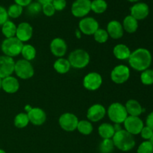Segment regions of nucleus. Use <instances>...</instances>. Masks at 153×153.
Wrapping results in <instances>:
<instances>
[{
	"instance_id": "obj_21",
	"label": "nucleus",
	"mask_w": 153,
	"mask_h": 153,
	"mask_svg": "<svg viewBox=\"0 0 153 153\" xmlns=\"http://www.w3.org/2000/svg\"><path fill=\"white\" fill-rule=\"evenodd\" d=\"M125 108L128 116L139 117L143 111V107L136 100H128L126 103Z\"/></svg>"
},
{
	"instance_id": "obj_44",
	"label": "nucleus",
	"mask_w": 153,
	"mask_h": 153,
	"mask_svg": "<svg viewBox=\"0 0 153 153\" xmlns=\"http://www.w3.org/2000/svg\"><path fill=\"white\" fill-rule=\"evenodd\" d=\"M114 128L115 132L122 129V128H121V126H120V124H114Z\"/></svg>"
},
{
	"instance_id": "obj_47",
	"label": "nucleus",
	"mask_w": 153,
	"mask_h": 153,
	"mask_svg": "<svg viewBox=\"0 0 153 153\" xmlns=\"http://www.w3.org/2000/svg\"><path fill=\"white\" fill-rule=\"evenodd\" d=\"M127 1H130V2H137V1H139L140 0H127Z\"/></svg>"
},
{
	"instance_id": "obj_27",
	"label": "nucleus",
	"mask_w": 153,
	"mask_h": 153,
	"mask_svg": "<svg viewBox=\"0 0 153 153\" xmlns=\"http://www.w3.org/2000/svg\"><path fill=\"white\" fill-rule=\"evenodd\" d=\"M36 54H37V52L34 46L31 44H23L22 51H21V55L23 59L28 61H32L35 58Z\"/></svg>"
},
{
	"instance_id": "obj_33",
	"label": "nucleus",
	"mask_w": 153,
	"mask_h": 153,
	"mask_svg": "<svg viewBox=\"0 0 153 153\" xmlns=\"http://www.w3.org/2000/svg\"><path fill=\"white\" fill-rule=\"evenodd\" d=\"M140 82L144 85H153V70L147 69L141 72L140 74Z\"/></svg>"
},
{
	"instance_id": "obj_38",
	"label": "nucleus",
	"mask_w": 153,
	"mask_h": 153,
	"mask_svg": "<svg viewBox=\"0 0 153 153\" xmlns=\"http://www.w3.org/2000/svg\"><path fill=\"white\" fill-rule=\"evenodd\" d=\"M140 134L142 138L144 139L145 140H149L153 134V130L146 126H143V128H142Z\"/></svg>"
},
{
	"instance_id": "obj_26",
	"label": "nucleus",
	"mask_w": 153,
	"mask_h": 153,
	"mask_svg": "<svg viewBox=\"0 0 153 153\" xmlns=\"http://www.w3.org/2000/svg\"><path fill=\"white\" fill-rule=\"evenodd\" d=\"M16 25L13 22L7 20L1 25V33L5 38H10L16 36Z\"/></svg>"
},
{
	"instance_id": "obj_18",
	"label": "nucleus",
	"mask_w": 153,
	"mask_h": 153,
	"mask_svg": "<svg viewBox=\"0 0 153 153\" xmlns=\"http://www.w3.org/2000/svg\"><path fill=\"white\" fill-rule=\"evenodd\" d=\"M28 114L29 122L34 126H41L46 122V114L43 109L40 108H32Z\"/></svg>"
},
{
	"instance_id": "obj_4",
	"label": "nucleus",
	"mask_w": 153,
	"mask_h": 153,
	"mask_svg": "<svg viewBox=\"0 0 153 153\" xmlns=\"http://www.w3.org/2000/svg\"><path fill=\"white\" fill-rule=\"evenodd\" d=\"M90 55L87 51L82 49H77L70 52L68 61L70 66L76 69H83L89 64Z\"/></svg>"
},
{
	"instance_id": "obj_13",
	"label": "nucleus",
	"mask_w": 153,
	"mask_h": 153,
	"mask_svg": "<svg viewBox=\"0 0 153 153\" xmlns=\"http://www.w3.org/2000/svg\"><path fill=\"white\" fill-rule=\"evenodd\" d=\"M15 61L13 58L1 55L0 56V78L4 79L14 73Z\"/></svg>"
},
{
	"instance_id": "obj_28",
	"label": "nucleus",
	"mask_w": 153,
	"mask_h": 153,
	"mask_svg": "<svg viewBox=\"0 0 153 153\" xmlns=\"http://www.w3.org/2000/svg\"><path fill=\"white\" fill-rule=\"evenodd\" d=\"M76 129L82 134L89 135V134L92 133L93 130H94V127H93V125L91 123V121L83 120L79 121Z\"/></svg>"
},
{
	"instance_id": "obj_15",
	"label": "nucleus",
	"mask_w": 153,
	"mask_h": 153,
	"mask_svg": "<svg viewBox=\"0 0 153 153\" xmlns=\"http://www.w3.org/2000/svg\"><path fill=\"white\" fill-rule=\"evenodd\" d=\"M50 51L55 57L63 58L67 52V45L65 40L60 37L54 38L49 45Z\"/></svg>"
},
{
	"instance_id": "obj_32",
	"label": "nucleus",
	"mask_w": 153,
	"mask_h": 153,
	"mask_svg": "<svg viewBox=\"0 0 153 153\" xmlns=\"http://www.w3.org/2000/svg\"><path fill=\"white\" fill-rule=\"evenodd\" d=\"M7 11L8 17L12 18V19H16L22 15V11H23V7L14 3V4L9 6Z\"/></svg>"
},
{
	"instance_id": "obj_45",
	"label": "nucleus",
	"mask_w": 153,
	"mask_h": 153,
	"mask_svg": "<svg viewBox=\"0 0 153 153\" xmlns=\"http://www.w3.org/2000/svg\"><path fill=\"white\" fill-rule=\"evenodd\" d=\"M81 34H82V32H81L79 30H76V37H77V38H79V39L81 38V37H82V36H81Z\"/></svg>"
},
{
	"instance_id": "obj_42",
	"label": "nucleus",
	"mask_w": 153,
	"mask_h": 153,
	"mask_svg": "<svg viewBox=\"0 0 153 153\" xmlns=\"http://www.w3.org/2000/svg\"><path fill=\"white\" fill-rule=\"evenodd\" d=\"M15 4L20 5L21 7H27L29 4L32 2V0H14Z\"/></svg>"
},
{
	"instance_id": "obj_3",
	"label": "nucleus",
	"mask_w": 153,
	"mask_h": 153,
	"mask_svg": "<svg viewBox=\"0 0 153 153\" xmlns=\"http://www.w3.org/2000/svg\"><path fill=\"white\" fill-rule=\"evenodd\" d=\"M22 46L23 43L16 37H13L4 39L1 44V49L4 55L13 58L21 54Z\"/></svg>"
},
{
	"instance_id": "obj_36",
	"label": "nucleus",
	"mask_w": 153,
	"mask_h": 153,
	"mask_svg": "<svg viewBox=\"0 0 153 153\" xmlns=\"http://www.w3.org/2000/svg\"><path fill=\"white\" fill-rule=\"evenodd\" d=\"M137 153H153V145L149 140L142 142L137 147Z\"/></svg>"
},
{
	"instance_id": "obj_31",
	"label": "nucleus",
	"mask_w": 153,
	"mask_h": 153,
	"mask_svg": "<svg viewBox=\"0 0 153 153\" xmlns=\"http://www.w3.org/2000/svg\"><path fill=\"white\" fill-rule=\"evenodd\" d=\"M114 148L112 139H103L100 144V152L101 153H111Z\"/></svg>"
},
{
	"instance_id": "obj_46",
	"label": "nucleus",
	"mask_w": 153,
	"mask_h": 153,
	"mask_svg": "<svg viewBox=\"0 0 153 153\" xmlns=\"http://www.w3.org/2000/svg\"><path fill=\"white\" fill-rule=\"evenodd\" d=\"M31 108H32V107H31V105H27L25 107V111H26V113L29 112L31 110Z\"/></svg>"
},
{
	"instance_id": "obj_14",
	"label": "nucleus",
	"mask_w": 153,
	"mask_h": 153,
	"mask_svg": "<svg viewBox=\"0 0 153 153\" xmlns=\"http://www.w3.org/2000/svg\"><path fill=\"white\" fill-rule=\"evenodd\" d=\"M106 109L102 105L94 104L88 108L87 118L91 122L97 123L102 120L106 114Z\"/></svg>"
},
{
	"instance_id": "obj_40",
	"label": "nucleus",
	"mask_w": 153,
	"mask_h": 153,
	"mask_svg": "<svg viewBox=\"0 0 153 153\" xmlns=\"http://www.w3.org/2000/svg\"><path fill=\"white\" fill-rule=\"evenodd\" d=\"M8 20V14L5 7L0 5V26Z\"/></svg>"
},
{
	"instance_id": "obj_17",
	"label": "nucleus",
	"mask_w": 153,
	"mask_h": 153,
	"mask_svg": "<svg viewBox=\"0 0 153 153\" xmlns=\"http://www.w3.org/2000/svg\"><path fill=\"white\" fill-rule=\"evenodd\" d=\"M33 35V28L28 22H22L16 26V32L15 37L21 42H27Z\"/></svg>"
},
{
	"instance_id": "obj_7",
	"label": "nucleus",
	"mask_w": 153,
	"mask_h": 153,
	"mask_svg": "<svg viewBox=\"0 0 153 153\" xmlns=\"http://www.w3.org/2000/svg\"><path fill=\"white\" fill-rule=\"evenodd\" d=\"M79 119L74 114L67 112L60 116L58 123L63 130L68 132L74 131L77 128Z\"/></svg>"
},
{
	"instance_id": "obj_10",
	"label": "nucleus",
	"mask_w": 153,
	"mask_h": 153,
	"mask_svg": "<svg viewBox=\"0 0 153 153\" xmlns=\"http://www.w3.org/2000/svg\"><path fill=\"white\" fill-rule=\"evenodd\" d=\"M99 28V22L94 17L85 16L79 21V30L85 35H94Z\"/></svg>"
},
{
	"instance_id": "obj_49",
	"label": "nucleus",
	"mask_w": 153,
	"mask_h": 153,
	"mask_svg": "<svg viewBox=\"0 0 153 153\" xmlns=\"http://www.w3.org/2000/svg\"><path fill=\"white\" fill-rule=\"evenodd\" d=\"M149 141H150L151 143H152V144L153 145V134H152V137H151V139H150V140H149Z\"/></svg>"
},
{
	"instance_id": "obj_41",
	"label": "nucleus",
	"mask_w": 153,
	"mask_h": 153,
	"mask_svg": "<svg viewBox=\"0 0 153 153\" xmlns=\"http://www.w3.org/2000/svg\"><path fill=\"white\" fill-rule=\"evenodd\" d=\"M146 126L153 130V111L149 113L146 117Z\"/></svg>"
},
{
	"instance_id": "obj_39",
	"label": "nucleus",
	"mask_w": 153,
	"mask_h": 153,
	"mask_svg": "<svg viewBox=\"0 0 153 153\" xmlns=\"http://www.w3.org/2000/svg\"><path fill=\"white\" fill-rule=\"evenodd\" d=\"M52 3L55 7V10H57V11H61L67 6V1L66 0H53Z\"/></svg>"
},
{
	"instance_id": "obj_35",
	"label": "nucleus",
	"mask_w": 153,
	"mask_h": 153,
	"mask_svg": "<svg viewBox=\"0 0 153 153\" xmlns=\"http://www.w3.org/2000/svg\"><path fill=\"white\" fill-rule=\"evenodd\" d=\"M42 11V4L37 1L31 2L27 6V13L31 16H35Z\"/></svg>"
},
{
	"instance_id": "obj_24",
	"label": "nucleus",
	"mask_w": 153,
	"mask_h": 153,
	"mask_svg": "<svg viewBox=\"0 0 153 153\" xmlns=\"http://www.w3.org/2000/svg\"><path fill=\"white\" fill-rule=\"evenodd\" d=\"M98 133L102 139H112L115 134L114 125L108 123H102L98 128Z\"/></svg>"
},
{
	"instance_id": "obj_8",
	"label": "nucleus",
	"mask_w": 153,
	"mask_h": 153,
	"mask_svg": "<svg viewBox=\"0 0 153 153\" xmlns=\"http://www.w3.org/2000/svg\"><path fill=\"white\" fill-rule=\"evenodd\" d=\"M129 77L130 69L123 64L116 66L111 73V79L112 82L117 85L124 84L128 80Z\"/></svg>"
},
{
	"instance_id": "obj_5",
	"label": "nucleus",
	"mask_w": 153,
	"mask_h": 153,
	"mask_svg": "<svg viewBox=\"0 0 153 153\" xmlns=\"http://www.w3.org/2000/svg\"><path fill=\"white\" fill-rule=\"evenodd\" d=\"M107 114L110 120L114 124L123 123L128 116L125 105L120 102H114L110 105Z\"/></svg>"
},
{
	"instance_id": "obj_48",
	"label": "nucleus",
	"mask_w": 153,
	"mask_h": 153,
	"mask_svg": "<svg viewBox=\"0 0 153 153\" xmlns=\"http://www.w3.org/2000/svg\"><path fill=\"white\" fill-rule=\"evenodd\" d=\"M1 83H2V79L0 78V90L1 89Z\"/></svg>"
},
{
	"instance_id": "obj_37",
	"label": "nucleus",
	"mask_w": 153,
	"mask_h": 153,
	"mask_svg": "<svg viewBox=\"0 0 153 153\" xmlns=\"http://www.w3.org/2000/svg\"><path fill=\"white\" fill-rule=\"evenodd\" d=\"M55 9L52 2L42 4V12L46 16H52L55 13Z\"/></svg>"
},
{
	"instance_id": "obj_43",
	"label": "nucleus",
	"mask_w": 153,
	"mask_h": 153,
	"mask_svg": "<svg viewBox=\"0 0 153 153\" xmlns=\"http://www.w3.org/2000/svg\"><path fill=\"white\" fill-rule=\"evenodd\" d=\"M52 1H53V0H37V2H39L40 4H46V3H50V2H52Z\"/></svg>"
},
{
	"instance_id": "obj_50",
	"label": "nucleus",
	"mask_w": 153,
	"mask_h": 153,
	"mask_svg": "<svg viewBox=\"0 0 153 153\" xmlns=\"http://www.w3.org/2000/svg\"><path fill=\"white\" fill-rule=\"evenodd\" d=\"M0 153H6V152L4 150H3L2 149H0Z\"/></svg>"
},
{
	"instance_id": "obj_23",
	"label": "nucleus",
	"mask_w": 153,
	"mask_h": 153,
	"mask_svg": "<svg viewBox=\"0 0 153 153\" xmlns=\"http://www.w3.org/2000/svg\"><path fill=\"white\" fill-rule=\"evenodd\" d=\"M122 25L124 31L129 34H132L138 28V21L131 15H128L124 18Z\"/></svg>"
},
{
	"instance_id": "obj_29",
	"label": "nucleus",
	"mask_w": 153,
	"mask_h": 153,
	"mask_svg": "<svg viewBox=\"0 0 153 153\" xmlns=\"http://www.w3.org/2000/svg\"><path fill=\"white\" fill-rule=\"evenodd\" d=\"M108 8V3L105 0H94L91 1V10L94 13H103Z\"/></svg>"
},
{
	"instance_id": "obj_16",
	"label": "nucleus",
	"mask_w": 153,
	"mask_h": 153,
	"mask_svg": "<svg viewBox=\"0 0 153 153\" xmlns=\"http://www.w3.org/2000/svg\"><path fill=\"white\" fill-rule=\"evenodd\" d=\"M149 13V7L146 3L137 2L133 4L130 8V15L134 19L138 20H143L146 19Z\"/></svg>"
},
{
	"instance_id": "obj_11",
	"label": "nucleus",
	"mask_w": 153,
	"mask_h": 153,
	"mask_svg": "<svg viewBox=\"0 0 153 153\" xmlns=\"http://www.w3.org/2000/svg\"><path fill=\"white\" fill-rule=\"evenodd\" d=\"M124 128L126 131L132 135L139 134L144 126L143 120L139 117L128 116L124 121Z\"/></svg>"
},
{
	"instance_id": "obj_1",
	"label": "nucleus",
	"mask_w": 153,
	"mask_h": 153,
	"mask_svg": "<svg viewBox=\"0 0 153 153\" xmlns=\"http://www.w3.org/2000/svg\"><path fill=\"white\" fill-rule=\"evenodd\" d=\"M128 64L134 70L143 72L149 69L152 61V54L145 48H138L131 52L128 58Z\"/></svg>"
},
{
	"instance_id": "obj_19",
	"label": "nucleus",
	"mask_w": 153,
	"mask_h": 153,
	"mask_svg": "<svg viewBox=\"0 0 153 153\" xmlns=\"http://www.w3.org/2000/svg\"><path fill=\"white\" fill-rule=\"evenodd\" d=\"M107 31L109 37L114 40H118L123 36L124 30L122 23L117 20H111L108 23Z\"/></svg>"
},
{
	"instance_id": "obj_6",
	"label": "nucleus",
	"mask_w": 153,
	"mask_h": 153,
	"mask_svg": "<svg viewBox=\"0 0 153 153\" xmlns=\"http://www.w3.org/2000/svg\"><path fill=\"white\" fill-rule=\"evenodd\" d=\"M14 73L19 79L26 80L33 77L34 74V69L31 61L20 59L15 62Z\"/></svg>"
},
{
	"instance_id": "obj_2",
	"label": "nucleus",
	"mask_w": 153,
	"mask_h": 153,
	"mask_svg": "<svg viewBox=\"0 0 153 153\" xmlns=\"http://www.w3.org/2000/svg\"><path fill=\"white\" fill-rule=\"evenodd\" d=\"M112 140L116 148L123 152H128L134 149L136 141L134 135L128 133L125 129L116 131L112 137Z\"/></svg>"
},
{
	"instance_id": "obj_9",
	"label": "nucleus",
	"mask_w": 153,
	"mask_h": 153,
	"mask_svg": "<svg viewBox=\"0 0 153 153\" xmlns=\"http://www.w3.org/2000/svg\"><path fill=\"white\" fill-rule=\"evenodd\" d=\"M91 10V0H76L72 4L71 13L75 17H85Z\"/></svg>"
},
{
	"instance_id": "obj_20",
	"label": "nucleus",
	"mask_w": 153,
	"mask_h": 153,
	"mask_svg": "<svg viewBox=\"0 0 153 153\" xmlns=\"http://www.w3.org/2000/svg\"><path fill=\"white\" fill-rule=\"evenodd\" d=\"M1 89L7 94H15L19 89V81L12 76L4 78L2 79Z\"/></svg>"
},
{
	"instance_id": "obj_12",
	"label": "nucleus",
	"mask_w": 153,
	"mask_h": 153,
	"mask_svg": "<svg viewBox=\"0 0 153 153\" xmlns=\"http://www.w3.org/2000/svg\"><path fill=\"white\" fill-rule=\"evenodd\" d=\"M102 84V77L97 72H91L88 73L84 77L83 86L85 89L91 91L98 90Z\"/></svg>"
},
{
	"instance_id": "obj_30",
	"label": "nucleus",
	"mask_w": 153,
	"mask_h": 153,
	"mask_svg": "<svg viewBox=\"0 0 153 153\" xmlns=\"http://www.w3.org/2000/svg\"><path fill=\"white\" fill-rule=\"evenodd\" d=\"M28 114L26 113H19L16 115L13 120L14 126L18 128H23L29 123Z\"/></svg>"
},
{
	"instance_id": "obj_22",
	"label": "nucleus",
	"mask_w": 153,
	"mask_h": 153,
	"mask_svg": "<svg viewBox=\"0 0 153 153\" xmlns=\"http://www.w3.org/2000/svg\"><path fill=\"white\" fill-rule=\"evenodd\" d=\"M113 53L117 59L124 61V60L128 59L131 52L126 45L120 43V44H117L114 47Z\"/></svg>"
},
{
	"instance_id": "obj_34",
	"label": "nucleus",
	"mask_w": 153,
	"mask_h": 153,
	"mask_svg": "<svg viewBox=\"0 0 153 153\" xmlns=\"http://www.w3.org/2000/svg\"><path fill=\"white\" fill-rule=\"evenodd\" d=\"M94 40L99 43H105L108 40V34L107 31L103 28H99L94 34Z\"/></svg>"
},
{
	"instance_id": "obj_25",
	"label": "nucleus",
	"mask_w": 153,
	"mask_h": 153,
	"mask_svg": "<svg viewBox=\"0 0 153 153\" xmlns=\"http://www.w3.org/2000/svg\"><path fill=\"white\" fill-rule=\"evenodd\" d=\"M71 66L68 59L64 58H59L54 63V69L57 73L60 74H65L70 71Z\"/></svg>"
}]
</instances>
